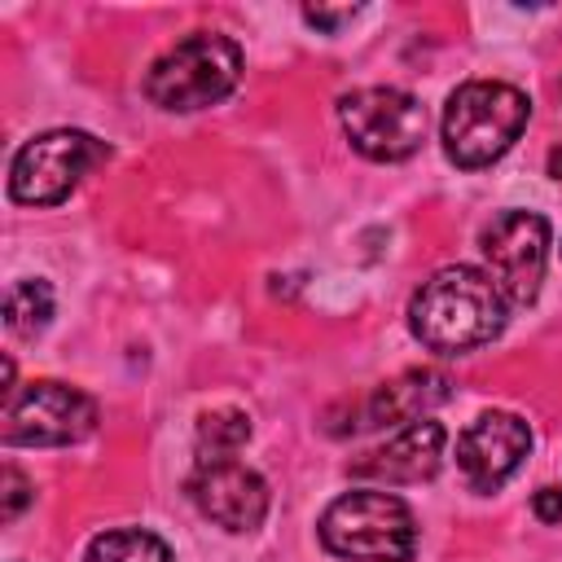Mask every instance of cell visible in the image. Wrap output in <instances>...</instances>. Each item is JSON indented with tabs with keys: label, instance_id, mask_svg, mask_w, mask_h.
I'll use <instances>...</instances> for the list:
<instances>
[{
	"label": "cell",
	"instance_id": "obj_6",
	"mask_svg": "<svg viewBox=\"0 0 562 562\" xmlns=\"http://www.w3.org/2000/svg\"><path fill=\"white\" fill-rule=\"evenodd\" d=\"M0 439L9 448H61L79 443L97 426V404L66 382L40 378L26 386L4 391V417Z\"/></svg>",
	"mask_w": 562,
	"mask_h": 562
},
{
	"label": "cell",
	"instance_id": "obj_15",
	"mask_svg": "<svg viewBox=\"0 0 562 562\" xmlns=\"http://www.w3.org/2000/svg\"><path fill=\"white\" fill-rule=\"evenodd\" d=\"M246 439H250V417L241 408H215L198 417V461L237 457Z\"/></svg>",
	"mask_w": 562,
	"mask_h": 562
},
{
	"label": "cell",
	"instance_id": "obj_4",
	"mask_svg": "<svg viewBox=\"0 0 562 562\" xmlns=\"http://www.w3.org/2000/svg\"><path fill=\"white\" fill-rule=\"evenodd\" d=\"M321 544L351 562H408L417 553V522L400 496L360 487L321 514Z\"/></svg>",
	"mask_w": 562,
	"mask_h": 562
},
{
	"label": "cell",
	"instance_id": "obj_1",
	"mask_svg": "<svg viewBox=\"0 0 562 562\" xmlns=\"http://www.w3.org/2000/svg\"><path fill=\"white\" fill-rule=\"evenodd\" d=\"M509 321V303L483 268L452 263L439 268L408 303V329L422 347L439 356H461L487 347Z\"/></svg>",
	"mask_w": 562,
	"mask_h": 562
},
{
	"label": "cell",
	"instance_id": "obj_7",
	"mask_svg": "<svg viewBox=\"0 0 562 562\" xmlns=\"http://www.w3.org/2000/svg\"><path fill=\"white\" fill-rule=\"evenodd\" d=\"M347 140L373 162H404L426 140V110L404 88H356L338 101Z\"/></svg>",
	"mask_w": 562,
	"mask_h": 562
},
{
	"label": "cell",
	"instance_id": "obj_5",
	"mask_svg": "<svg viewBox=\"0 0 562 562\" xmlns=\"http://www.w3.org/2000/svg\"><path fill=\"white\" fill-rule=\"evenodd\" d=\"M110 158V145L79 127H57L26 140L9 167V193L22 206H57L66 202L79 180Z\"/></svg>",
	"mask_w": 562,
	"mask_h": 562
},
{
	"label": "cell",
	"instance_id": "obj_10",
	"mask_svg": "<svg viewBox=\"0 0 562 562\" xmlns=\"http://www.w3.org/2000/svg\"><path fill=\"white\" fill-rule=\"evenodd\" d=\"M189 496L224 531H255L268 518V483L237 457L198 461L189 474Z\"/></svg>",
	"mask_w": 562,
	"mask_h": 562
},
{
	"label": "cell",
	"instance_id": "obj_18",
	"mask_svg": "<svg viewBox=\"0 0 562 562\" xmlns=\"http://www.w3.org/2000/svg\"><path fill=\"white\" fill-rule=\"evenodd\" d=\"M536 514L544 522H558L562 518V487H540L536 492Z\"/></svg>",
	"mask_w": 562,
	"mask_h": 562
},
{
	"label": "cell",
	"instance_id": "obj_17",
	"mask_svg": "<svg viewBox=\"0 0 562 562\" xmlns=\"http://www.w3.org/2000/svg\"><path fill=\"white\" fill-rule=\"evenodd\" d=\"M303 18H307L312 26H321V31H338L342 22H351V18H356V9H321V4H307V9H303Z\"/></svg>",
	"mask_w": 562,
	"mask_h": 562
},
{
	"label": "cell",
	"instance_id": "obj_2",
	"mask_svg": "<svg viewBox=\"0 0 562 562\" xmlns=\"http://www.w3.org/2000/svg\"><path fill=\"white\" fill-rule=\"evenodd\" d=\"M527 119L531 101L514 83L470 79L443 105V154L465 171L487 167L522 136Z\"/></svg>",
	"mask_w": 562,
	"mask_h": 562
},
{
	"label": "cell",
	"instance_id": "obj_14",
	"mask_svg": "<svg viewBox=\"0 0 562 562\" xmlns=\"http://www.w3.org/2000/svg\"><path fill=\"white\" fill-rule=\"evenodd\" d=\"M83 562H176V558L154 531L123 527V531H101L83 549Z\"/></svg>",
	"mask_w": 562,
	"mask_h": 562
},
{
	"label": "cell",
	"instance_id": "obj_3",
	"mask_svg": "<svg viewBox=\"0 0 562 562\" xmlns=\"http://www.w3.org/2000/svg\"><path fill=\"white\" fill-rule=\"evenodd\" d=\"M241 79V48L220 31H193L171 44L145 75V97L158 110H206L224 101Z\"/></svg>",
	"mask_w": 562,
	"mask_h": 562
},
{
	"label": "cell",
	"instance_id": "obj_12",
	"mask_svg": "<svg viewBox=\"0 0 562 562\" xmlns=\"http://www.w3.org/2000/svg\"><path fill=\"white\" fill-rule=\"evenodd\" d=\"M452 400V378L439 369H404L400 378L382 382L364 400V422L360 426H408L422 422L430 408Z\"/></svg>",
	"mask_w": 562,
	"mask_h": 562
},
{
	"label": "cell",
	"instance_id": "obj_8",
	"mask_svg": "<svg viewBox=\"0 0 562 562\" xmlns=\"http://www.w3.org/2000/svg\"><path fill=\"white\" fill-rule=\"evenodd\" d=\"M479 250L505 303L531 307L544 281V263H549V220L536 211H501L479 233Z\"/></svg>",
	"mask_w": 562,
	"mask_h": 562
},
{
	"label": "cell",
	"instance_id": "obj_11",
	"mask_svg": "<svg viewBox=\"0 0 562 562\" xmlns=\"http://www.w3.org/2000/svg\"><path fill=\"white\" fill-rule=\"evenodd\" d=\"M443 443H448V430L439 422L422 417V422L400 426L386 443L356 457L351 474L373 479V483H422V479H435V470L443 461Z\"/></svg>",
	"mask_w": 562,
	"mask_h": 562
},
{
	"label": "cell",
	"instance_id": "obj_9",
	"mask_svg": "<svg viewBox=\"0 0 562 562\" xmlns=\"http://www.w3.org/2000/svg\"><path fill=\"white\" fill-rule=\"evenodd\" d=\"M527 452H531V426L518 413L492 408V413H479L461 430V439H457V470H461V479L474 492H496V487H505L518 474Z\"/></svg>",
	"mask_w": 562,
	"mask_h": 562
},
{
	"label": "cell",
	"instance_id": "obj_13",
	"mask_svg": "<svg viewBox=\"0 0 562 562\" xmlns=\"http://www.w3.org/2000/svg\"><path fill=\"white\" fill-rule=\"evenodd\" d=\"M48 321H53V290H48V281H35V277L13 281L9 294H4V325H9V334L35 338Z\"/></svg>",
	"mask_w": 562,
	"mask_h": 562
},
{
	"label": "cell",
	"instance_id": "obj_19",
	"mask_svg": "<svg viewBox=\"0 0 562 562\" xmlns=\"http://www.w3.org/2000/svg\"><path fill=\"white\" fill-rule=\"evenodd\" d=\"M549 176L562 180V149H549Z\"/></svg>",
	"mask_w": 562,
	"mask_h": 562
},
{
	"label": "cell",
	"instance_id": "obj_16",
	"mask_svg": "<svg viewBox=\"0 0 562 562\" xmlns=\"http://www.w3.org/2000/svg\"><path fill=\"white\" fill-rule=\"evenodd\" d=\"M0 487H4L0 518H4V522H13V518L26 509V501H31V483L22 479V470H18V465H4V470H0Z\"/></svg>",
	"mask_w": 562,
	"mask_h": 562
}]
</instances>
